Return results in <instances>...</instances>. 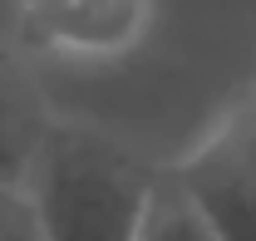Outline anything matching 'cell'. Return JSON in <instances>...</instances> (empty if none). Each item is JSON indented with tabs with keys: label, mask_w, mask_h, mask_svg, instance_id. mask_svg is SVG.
I'll list each match as a JSON object with an SVG mask.
<instances>
[{
	"label": "cell",
	"mask_w": 256,
	"mask_h": 241,
	"mask_svg": "<svg viewBox=\"0 0 256 241\" xmlns=\"http://www.w3.org/2000/svg\"><path fill=\"white\" fill-rule=\"evenodd\" d=\"M0 241H40L20 192H0Z\"/></svg>",
	"instance_id": "7"
},
{
	"label": "cell",
	"mask_w": 256,
	"mask_h": 241,
	"mask_svg": "<svg viewBox=\"0 0 256 241\" xmlns=\"http://www.w3.org/2000/svg\"><path fill=\"white\" fill-rule=\"evenodd\" d=\"M158 168L94 128H44L20 197L40 241H138Z\"/></svg>",
	"instance_id": "1"
},
{
	"label": "cell",
	"mask_w": 256,
	"mask_h": 241,
	"mask_svg": "<svg viewBox=\"0 0 256 241\" xmlns=\"http://www.w3.org/2000/svg\"><path fill=\"white\" fill-rule=\"evenodd\" d=\"M40 50L60 60H124L153 25V0H20Z\"/></svg>",
	"instance_id": "2"
},
{
	"label": "cell",
	"mask_w": 256,
	"mask_h": 241,
	"mask_svg": "<svg viewBox=\"0 0 256 241\" xmlns=\"http://www.w3.org/2000/svg\"><path fill=\"white\" fill-rule=\"evenodd\" d=\"M172 182L182 187V197L202 216L212 241H256V182L246 178V168L232 152L226 133L202 143L172 172Z\"/></svg>",
	"instance_id": "3"
},
{
	"label": "cell",
	"mask_w": 256,
	"mask_h": 241,
	"mask_svg": "<svg viewBox=\"0 0 256 241\" xmlns=\"http://www.w3.org/2000/svg\"><path fill=\"white\" fill-rule=\"evenodd\" d=\"M40 133H44V123L30 114V104L20 98V89H10L0 79V192H20Z\"/></svg>",
	"instance_id": "4"
},
{
	"label": "cell",
	"mask_w": 256,
	"mask_h": 241,
	"mask_svg": "<svg viewBox=\"0 0 256 241\" xmlns=\"http://www.w3.org/2000/svg\"><path fill=\"white\" fill-rule=\"evenodd\" d=\"M138 241H212V232L202 226V216L192 212V202L182 197V187L172 182V172H158L153 178Z\"/></svg>",
	"instance_id": "5"
},
{
	"label": "cell",
	"mask_w": 256,
	"mask_h": 241,
	"mask_svg": "<svg viewBox=\"0 0 256 241\" xmlns=\"http://www.w3.org/2000/svg\"><path fill=\"white\" fill-rule=\"evenodd\" d=\"M222 133H226V143H232V152L242 158L246 178L256 182V104H252V108H242V114H236V118L226 123Z\"/></svg>",
	"instance_id": "6"
}]
</instances>
